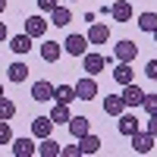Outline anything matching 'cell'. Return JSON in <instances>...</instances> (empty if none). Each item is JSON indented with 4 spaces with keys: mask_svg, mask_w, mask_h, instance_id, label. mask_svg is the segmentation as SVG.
Instances as JSON below:
<instances>
[{
    "mask_svg": "<svg viewBox=\"0 0 157 157\" xmlns=\"http://www.w3.org/2000/svg\"><path fill=\"white\" fill-rule=\"evenodd\" d=\"M145 72H148V78H151V82H157V60H148Z\"/></svg>",
    "mask_w": 157,
    "mask_h": 157,
    "instance_id": "cell-30",
    "label": "cell"
},
{
    "mask_svg": "<svg viewBox=\"0 0 157 157\" xmlns=\"http://www.w3.org/2000/svg\"><path fill=\"white\" fill-rule=\"evenodd\" d=\"M13 126H10V120H0V145H13Z\"/></svg>",
    "mask_w": 157,
    "mask_h": 157,
    "instance_id": "cell-26",
    "label": "cell"
},
{
    "mask_svg": "<svg viewBox=\"0 0 157 157\" xmlns=\"http://www.w3.org/2000/svg\"><path fill=\"white\" fill-rule=\"evenodd\" d=\"M141 107L148 110V116H154L157 113V94H145V104H141Z\"/></svg>",
    "mask_w": 157,
    "mask_h": 157,
    "instance_id": "cell-28",
    "label": "cell"
},
{
    "mask_svg": "<svg viewBox=\"0 0 157 157\" xmlns=\"http://www.w3.org/2000/svg\"><path fill=\"white\" fill-rule=\"evenodd\" d=\"M50 120H54V126H69L72 120V110H69V104H54V110H50Z\"/></svg>",
    "mask_w": 157,
    "mask_h": 157,
    "instance_id": "cell-13",
    "label": "cell"
},
{
    "mask_svg": "<svg viewBox=\"0 0 157 157\" xmlns=\"http://www.w3.org/2000/svg\"><path fill=\"white\" fill-rule=\"evenodd\" d=\"M110 19H116V22H132V3H129V0H113Z\"/></svg>",
    "mask_w": 157,
    "mask_h": 157,
    "instance_id": "cell-9",
    "label": "cell"
},
{
    "mask_svg": "<svg viewBox=\"0 0 157 157\" xmlns=\"http://www.w3.org/2000/svg\"><path fill=\"white\" fill-rule=\"evenodd\" d=\"M54 101H60V104H72V101H78V94H75V85H57V91H54Z\"/></svg>",
    "mask_w": 157,
    "mask_h": 157,
    "instance_id": "cell-24",
    "label": "cell"
},
{
    "mask_svg": "<svg viewBox=\"0 0 157 157\" xmlns=\"http://www.w3.org/2000/svg\"><path fill=\"white\" fill-rule=\"evenodd\" d=\"M101 151V138L98 135H82V138H78V154H98Z\"/></svg>",
    "mask_w": 157,
    "mask_h": 157,
    "instance_id": "cell-21",
    "label": "cell"
},
{
    "mask_svg": "<svg viewBox=\"0 0 157 157\" xmlns=\"http://www.w3.org/2000/svg\"><path fill=\"white\" fill-rule=\"evenodd\" d=\"M75 94H78V101H94V98H98V82H94V75L78 78V82H75Z\"/></svg>",
    "mask_w": 157,
    "mask_h": 157,
    "instance_id": "cell-3",
    "label": "cell"
},
{
    "mask_svg": "<svg viewBox=\"0 0 157 157\" xmlns=\"http://www.w3.org/2000/svg\"><path fill=\"white\" fill-rule=\"evenodd\" d=\"M69 22H72V13H69V6H54V10H50V25L63 29V25H69Z\"/></svg>",
    "mask_w": 157,
    "mask_h": 157,
    "instance_id": "cell-19",
    "label": "cell"
},
{
    "mask_svg": "<svg viewBox=\"0 0 157 157\" xmlns=\"http://www.w3.org/2000/svg\"><path fill=\"white\" fill-rule=\"evenodd\" d=\"M13 116H16V104L0 98V120H13Z\"/></svg>",
    "mask_w": 157,
    "mask_h": 157,
    "instance_id": "cell-27",
    "label": "cell"
},
{
    "mask_svg": "<svg viewBox=\"0 0 157 157\" xmlns=\"http://www.w3.org/2000/svg\"><path fill=\"white\" fill-rule=\"evenodd\" d=\"M148 132L157 138V113H154V116H148Z\"/></svg>",
    "mask_w": 157,
    "mask_h": 157,
    "instance_id": "cell-31",
    "label": "cell"
},
{
    "mask_svg": "<svg viewBox=\"0 0 157 157\" xmlns=\"http://www.w3.org/2000/svg\"><path fill=\"white\" fill-rule=\"evenodd\" d=\"M104 113L120 120V116L126 113V101H123V94H107V98H104Z\"/></svg>",
    "mask_w": 157,
    "mask_h": 157,
    "instance_id": "cell-8",
    "label": "cell"
},
{
    "mask_svg": "<svg viewBox=\"0 0 157 157\" xmlns=\"http://www.w3.org/2000/svg\"><path fill=\"white\" fill-rule=\"evenodd\" d=\"M88 41H91V44H107V41H110V25H104V22H91V29H88Z\"/></svg>",
    "mask_w": 157,
    "mask_h": 157,
    "instance_id": "cell-10",
    "label": "cell"
},
{
    "mask_svg": "<svg viewBox=\"0 0 157 157\" xmlns=\"http://www.w3.org/2000/svg\"><path fill=\"white\" fill-rule=\"evenodd\" d=\"M47 29H50V19H44V16H29L25 19V35H32V38H44Z\"/></svg>",
    "mask_w": 157,
    "mask_h": 157,
    "instance_id": "cell-5",
    "label": "cell"
},
{
    "mask_svg": "<svg viewBox=\"0 0 157 157\" xmlns=\"http://www.w3.org/2000/svg\"><path fill=\"white\" fill-rule=\"evenodd\" d=\"M54 6H60V0H38V10L41 13H50Z\"/></svg>",
    "mask_w": 157,
    "mask_h": 157,
    "instance_id": "cell-29",
    "label": "cell"
},
{
    "mask_svg": "<svg viewBox=\"0 0 157 157\" xmlns=\"http://www.w3.org/2000/svg\"><path fill=\"white\" fill-rule=\"evenodd\" d=\"M3 13H6V0H0V16H3Z\"/></svg>",
    "mask_w": 157,
    "mask_h": 157,
    "instance_id": "cell-34",
    "label": "cell"
},
{
    "mask_svg": "<svg viewBox=\"0 0 157 157\" xmlns=\"http://www.w3.org/2000/svg\"><path fill=\"white\" fill-rule=\"evenodd\" d=\"M154 44H157V29H154Z\"/></svg>",
    "mask_w": 157,
    "mask_h": 157,
    "instance_id": "cell-35",
    "label": "cell"
},
{
    "mask_svg": "<svg viewBox=\"0 0 157 157\" xmlns=\"http://www.w3.org/2000/svg\"><path fill=\"white\" fill-rule=\"evenodd\" d=\"M113 78H116V85H129V82H135V69H132V63H116Z\"/></svg>",
    "mask_w": 157,
    "mask_h": 157,
    "instance_id": "cell-17",
    "label": "cell"
},
{
    "mask_svg": "<svg viewBox=\"0 0 157 157\" xmlns=\"http://www.w3.org/2000/svg\"><path fill=\"white\" fill-rule=\"evenodd\" d=\"M138 120H135V113H123L120 116V126H116V129H120V135H126V138H132L135 132H138Z\"/></svg>",
    "mask_w": 157,
    "mask_h": 157,
    "instance_id": "cell-15",
    "label": "cell"
},
{
    "mask_svg": "<svg viewBox=\"0 0 157 157\" xmlns=\"http://www.w3.org/2000/svg\"><path fill=\"white\" fill-rule=\"evenodd\" d=\"M63 157H78V145H69V148H63Z\"/></svg>",
    "mask_w": 157,
    "mask_h": 157,
    "instance_id": "cell-32",
    "label": "cell"
},
{
    "mask_svg": "<svg viewBox=\"0 0 157 157\" xmlns=\"http://www.w3.org/2000/svg\"><path fill=\"white\" fill-rule=\"evenodd\" d=\"M6 78L10 82H25V78H29V66H25V63H10L6 66Z\"/></svg>",
    "mask_w": 157,
    "mask_h": 157,
    "instance_id": "cell-22",
    "label": "cell"
},
{
    "mask_svg": "<svg viewBox=\"0 0 157 157\" xmlns=\"http://www.w3.org/2000/svg\"><path fill=\"white\" fill-rule=\"evenodd\" d=\"M54 91H57V88L50 85L47 78H38V82L32 85V98H35V101H50V98H54Z\"/></svg>",
    "mask_w": 157,
    "mask_h": 157,
    "instance_id": "cell-14",
    "label": "cell"
},
{
    "mask_svg": "<svg viewBox=\"0 0 157 157\" xmlns=\"http://www.w3.org/2000/svg\"><path fill=\"white\" fill-rule=\"evenodd\" d=\"M38 154H41V157H60V154H63V148H60V141H54V138H41V145H38Z\"/></svg>",
    "mask_w": 157,
    "mask_h": 157,
    "instance_id": "cell-23",
    "label": "cell"
},
{
    "mask_svg": "<svg viewBox=\"0 0 157 157\" xmlns=\"http://www.w3.org/2000/svg\"><path fill=\"white\" fill-rule=\"evenodd\" d=\"M32 41H35V38L25 35V32H22V35H13V38H10V50L22 57V54H29V50H32Z\"/></svg>",
    "mask_w": 157,
    "mask_h": 157,
    "instance_id": "cell-12",
    "label": "cell"
},
{
    "mask_svg": "<svg viewBox=\"0 0 157 157\" xmlns=\"http://www.w3.org/2000/svg\"><path fill=\"white\" fill-rule=\"evenodd\" d=\"M50 132H54V120L50 116H35L32 120V138H50Z\"/></svg>",
    "mask_w": 157,
    "mask_h": 157,
    "instance_id": "cell-7",
    "label": "cell"
},
{
    "mask_svg": "<svg viewBox=\"0 0 157 157\" xmlns=\"http://www.w3.org/2000/svg\"><path fill=\"white\" fill-rule=\"evenodd\" d=\"M145 94L148 91H141L135 82H129V85H123V101H126V107H141V104H145Z\"/></svg>",
    "mask_w": 157,
    "mask_h": 157,
    "instance_id": "cell-4",
    "label": "cell"
},
{
    "mask_svg": "<svg viewBox=\"0 0 157 157\" xmlns=\"http://www.w3.org/2000/svg\"><path fill=\"white\" fill-rule=\"evenodd\" d=\"M88 35H69L66 41H63V50H66L69 57H85L88 54Z\"/></svg>",
    "mask_w": 157,
    "mask_h": 157,
    "instance_id": "cell-1",
    "label": "cell"
},
{
    "mask_svg": "<svg viewBox=\"0 0 157 157\" xmlns=\"http://www.w3.org/2000/svg\"><path fill=\"white\" fill-rule=\"evenodd\" d=\"M135 57H138V44H135V41H129V38L113 47V60H116V63H132Z\"/></svg>",
    "mask_w": 157,
    "mask_h": 157,
    "instance_id": "cell-2",
    "label": "cell"
},
{
    "mask_svg": "<svg viewBox=\"0 0 157 157\" xmlns=\"http://www.w3.org/2000/svg\"><path fill=\"white\" fill-rule=\"evenodd\" d=\"M6 38H10V35H6V25L0 22V41H6Z\"/></svg>",
    "mask_w": 157,
    "mask_h": 157,
    "instance_id": "cell-33",
    "label": "cell"
},
{
    "mask_svg": "<svg viewBox=\"0 0 157 157\" xmlns=\"http://www.w3.org/2000/svg\"><path fill=\"white\" fill-rule=\"evenodd\" d=\"M72 3H75V0H72Z\"/></svg>",
    "mask_w": 157,
    "mask_h": 157,
    "instance_id": "cell-37",
    "label": "cell"
},
{
    "mask_svg": "<svg viewBox=\"0 0 157 157\" xmlns=\"http://www.w3.org/2000/svg\"><path fill=\"white\" fill-rule=\"evenodd\" d=\"M107 57H104V54H85L82 57V66H85V72L88 75H98V72H104V69H107Z\"/></svg>",
    "mask_w": 157,
    "mask_h": 157,
    "instance_id": "cell-6",
    "label": "cell"
},
{
    "mask_svg": "<svg viewBox=\"0 0 157 157\" xmlns=\"http://www.w3.org/2000/svg\"><path fill=\"white\" fill-rule=\"evenodd\" d=\"M63 57V44H57V41H44L41 44V60L44 63H57Z\"/></svg>",
    "mask_w": 157,
    "mask_h": 157,
    "instance_id": "cell-18",
    "label": "cell"
},
{
    "mask_svg": "<svg viewBox=\"0 0 157 157\" xmlns=\"http://www.w3.org/2000/svg\"><path fill=\"white\" fill-rule=\"evenodd\" d=\"M0 98H3V85H0Z\"/></svg>",
    "mask_w": 157,
    "mask_h": 157,
    "instance_id": "cell-36",
    "label": "cell"
},
{
    "mask_svg": "<svg viewBox=\"0 0 157 157\" xmlns=\"http://www.w3.org/2000/svg\"><path fill=\"white\" fill-rule=\"evenodd\" d=\"M135 22H138V29H141V32L154 35V29H157V13H151V10H148V13H141Z\"/></svg>",
    "mask_w": 157,
    "mask_h": 157,
    "instance_id": "cell-25",
    "label": "cell"
},
{
    "mask_svg": "<svg viewBox=\"0 0 157 157\" xmlns=\"http://www.w3.org/2000/svg\"><path fill=\"white\" fill-rule=\"evenodd\" d=\"M13 154L16 157H32V154H38V145L32 138H13Z\"/></svg>",
    "mask_w": 157,
    "mask_h": 157,
    "instance_id": "cell-16",
    "label": "cell"
},
{
    "mask_svg": "<svg viewBox=\"0 0 157 157\" xmlns=\"http://www.w3.org/2000/svg\"><path fill=\"white\" fill-rule=\"evenodd\" d=\"M69 132H72V138H82V135H88V132H91L88 116H72V120H69Z\"/></svg>",
    "mask_w": 157,
    "mask_h": 157,
    "instance_id": "cell-20",
    "label": "cell"
},
{
    "mask_svg": "<svg viewBox=\"0 0 157 157\" xmlns=\"http://www.w3.org/2000/svg\"><path fill=\"white\" fill-rule=\"evenodd\" d=\"M154 141H157V138H154L151 132H135V135H132V151H135V154H148V151L154 148Z\"/></svg>",
    "mask_w": 157,
    "mask_h": 157,
    "instance_id": "cell-11",
    "label": "cell"
}]
</instances>
